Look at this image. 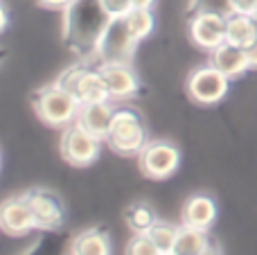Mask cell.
<instances>
[{
    "label": "cell",
    "instance_id": "cell-26",
    "mask_svg": "<svg viewBox=\"0 0 257 255\" xmlns=\"http://www.w3.org/2000/svg\"><path fill=\"white\" fill-rule=\"evenodd\" d=\"M36 3L41 5V7L45 9H54V12H63V9L68 7V5H72L75 0H36Z\"/></svg>",
    "mask_w": 257,
    "mask_h": 255
},
{
    "label": "cell",
    "instance_id": "cell-9",
    "mask_svg": "<svg viewBox=\"0 0 257 255\" xmlns=\"http://www.w3.org/2000/svg\"><path fill=\"white\" fill-rule=\"evenodd\" d=\"M140 41L131 34L124 18H111L102 41L97 45V63H131Z\"/></svg>",
    "mask_w": 257,
    "mask_h": 255
},
{
    "label": "cell",
    "instance_id": "cell-4",
    "mask_svg": "<svg viewBox=\"0 0 257 255\" xmlns=\"http://www.w3.org/2000/svg\"><path fill=\"white\" fill-rule=\"evenodd\" d=\"M136 158L142 179L154 181V183H163L176 176L183 163L181 147L169 138H151Z\"/></svg>",
    "mask_w": 257,
    "mask_h": 255
},
{
    "label": "cell",
    "instance_id": "cell-27",
    "mask_svg": "<svg viewBox=\"0 0 257 255\" xmlns=\"http://www.w3.org/2000/svg\"><path fill=\"white\" fill-rule=\"evenodd\" d=\"M246 52H248V59H250V68L257 70V41L250 45V48H246Z\"/></svg>",
    "mask_w": 257,
    "mask_h": 255
},
{
    "label": "cell",
    "instance_id": "cell-8",
    "mask_svg": "<svg viewBox=\"0 0 257 255\" xmlns=\"http://www.w3.org/2000/svg\"><path fill=\"white\" fill-rule=\"evenodd\" d=\"M25 197L32 212H34L39 230L63 228V224L68 219V206H66V199L57 190L48 188V185H32V188L25 190Z\"/></svg>",
    "mask_w": 257,
    "mask_h": 255
},
{
    "label": "cell",
    "instance_id": "cell-24",
    "mask_svg": "<svg viewBox=\"0 0 257 255\" xmlns=\"http://www.w3.org/2000/svg\"><path fill=\"white\" fill-rule=\"evenodd\" d=\"M104 9L108 12L111 18H124L128 12L133 9V3L131 0H102Z\"/></svg>",
    "mask_w": 257,
    "mask_h": 255
},
{
    "label": "cell",
    "instance_id": "cell-2",
    "mask_svg": "<svg viewBox=\"0 0 257 255\" xmlns=\"http://www.w3.org/2000/svg\"><path fill=\"white\" fill-rule=\"evenodd\" d=\"M79 99L61 86L57 79L50 84L41 86L34 95H32V111H34L36 120L48 129H66L68 124L77 122L79 115Z\"/></svg>",
    "mask_w": 257,
    "mask_h": 255
},
{
    "label": "cell",
    "instance_id": "cell-7",
    "mask_svg": "<svg viewBox=\"0 0 257 255\" xmlns=\"http://www.w3.org/2000/svg\"><path fill=\"white\" fill-rule=\"evenodd\" d=\"M232 79H228L221 70H217L214 66L205 63L199 66L187 75L185 79V93L196 106H217L230 93Z\"/></svg>",
    "mask_w": 257,
    "mask_h": 255
},
{
    "label": "cell",
    "instance_id": "cell-23",
    "mask_svg": "<svg viewBox=\"0 0 257 255\" xmlns=\"http://www.w3.org/2000/svg\"><path fill=\"white\" fill-rule=\"evenodd\" d=\"M201 12L230 16L232 0H187V16H190V14H201Z\"/></svg>",
    "mask_w": 257,
    "mask_h": 255
},
{
    "label": "cell",
    "instance_id": "cell-22",
    "mask_svg": "<svg viewBox=\"0 0 257 255\" xmlns=\"http://www.w3.org/2000/svg\"><path fill=\"white\" fill-rule=\"evenodd\" d=\"M122 255H163L147 233H131L122 246Z\"/></svg>",
    "mask_w": 257,
    "mask_h": 255
},
{
    "label": "cell",
    "instance_id": "cell-10",
    "mask_svg": "<svg viewBox=\"0 0 257 255\" xmlns=\"http://www.w3.org/2000/svg\"><path fill=\"white\" fill-rule=\"evenodd\" d=\"M0 230L7 237H14V239L25 237V235L39 230L25 192L12 194V197H7L3 201V206H0Z\"/></svg>",
    "mask_w": 257,
    "mask_h": 255
},
{
    "label": "cell",
    "instance_id": "cell-30",
    "mask_svg": "<svg viewBox=\"0 0 257 255\" xmlns=\"http://www.w3.org/2000/svg\"><path fill=\"white\" fill-rule=\"evenodd\" d=\"M255 21H257V12H255Z\"/></svg>",
    "mask_w": 257,
    "mask_h": 255
},
{
    "label": "cell",
    "instance_id": "cell-20",
    "mask_svg": "<svg viewBox=\"0 0 257 255\" xmlns=\"http://www.w3.org/2000/svg\"><path fill=\"white\" fill-rule=\"evenodd\" d=\"M124 23H126L128 30H131V34L142 43L145 39H149V36L154 34V30H156V14H154V9L133 7L131 12L124 16Z\"/></svg>",
    "mask_w": 257,
    "mask_h": 255
},
{
    "label": "cell",
    "instance_id": "cell-14",
    "mask_svg": "<svg viewBox=\"0 0 257 255\" xmlns=\"http://www.w3.org/2000/svg\"><path fill=\"white\" fill-rule=\"evenodd\" d=\"M208 63L214 66L217 70H221L228 79H241L246 77V72H250V59L246 48H239V45L232 43H221L219 48H214L212 52H208Z\"/></svg>",
    "mask_w": 257,
    "mask_h": 255
},
{
    "label": "cell",
    "instance_id": "cell-17",
    "mask_svg": "<svg viewBox=\"0 0 257 255\" xmlns=\"http://www.w3.org/2000/svg\"><path fill=\"white\" fill-rule=\"evenodd\" d=\"M122 215H124L122 221H124L128 233H149L151 226L160 219V215L151 199H138V201L126 203Z\"/></svg>",
    "mask_w": 257,
    "mask_h": 255
},
{
    "label": "cell",
    "instance_id": "cell-25",
    "mask_svg": "<svg viewBox=\"0 0 257 255\" xmlns=\"http://www.w3.org/2000/svg\"><path fill=\"white\" fill-rule=\"evenodd\" d=\"M232 12L250 14V16H255V12H257V0H232Z\"/></svg>",
    "mask_w": 257,
    "mask_h": 255
},
{
    "label": "cell",
    "instance_id": "cell-13",
    "mask_svg": "<svg viewBox=\"0 0 257 255\" xmlns=\"http://www.w3.org/2000/svg\"><path fill=\"white\" fill-rule=\"evenodd\" d=\"M217 221H219V206L210 192L199 190V192H192L190 197L183 201L181 224L192 226V228L210 230V233H212Z\"/></svg>",
    "mask_w": 257,
    "mask_h": 255
},
{
    "label": "cell",
    "instance_id": "cell-19",
    "mask_svg": "<svg viewBox=\"0 0 257 255\" xmlns=\"http://www.w3.org/2000/svg\"><path fill=\"white\" fill-rule=\"evenodd\" d=\"M212 244H214V239L210 235V230L192 228V226L181 224L172 255H201L208 251Z\"/></svg>",
    "mask_w": 257,
    "mask_h": 255
},
{
    "label": "cell",
    "instance_id": "cell-16",
    "mask_svg": "<svg viewBox=\"0 0 257 255\" xmlns=\"http://www.w3.org/2000/svg\"><path fill=\"white\" fill-rule=\"evenodd\" d=\"M68 255H113L111 235L106 228L86 226L72 237Z\"/></svg>",
    "mask_w": 257,
    "mask_h": 255
},
{
    "label": "cell",
    "instance_id": "cell-12",
    "mask_svg": "<svg viewBox=\"0 0 257 255\" xmlns=\"http://www.w3.org/2000/svg\"><path fill=\"white\" fill-rule=\"evenodd\" d=\"M108 88V97L115 104L131 102L140 95V77L131 63H97Z\"/></svg>",
    "mask_w": 257,
    "mask_h": 255
},
{
    "label": "cell",
    "instance_id": "cell-3",
    "mask_svg": "<svg viewBox=\"0 0 257 255\" xmlns=\"http://www.w3.org/2000/svg\"><path fill=\"white\" fill-rule=\"evenodd\" d=\"M149 140L151 131L145 113L133 106H117L115 120H113V126L106 138L108 149L122 158H131L138 156Z\"/></svg>",
    "mask_w": 257,
    "mask_h": 255
},
{
    "label": "cell",
    "instance_id": "cell-29",
    "mask_svg": "<svg viewBox=\"0 0 257 255\" xmlns=\"http://www.w3.org/2000/svg\"><path fill=\"white\" fill-rule=\"evenodd\" d=\"M201 255H226V253H223L221 244H219V242H214V244H212V246H210V248H208V251H205V253H201Z\"/></svg>",
    "mask_w": 257,
    "mask_h": 255
},
{
    "label": "cell",
    "instance_id": "cell-1",
    "mask_svg": "<svg viewBox=\"0 0 257 255\" xmlns=\"http://www.w3.org/2000/svg\"><path fill=\"white\" fill-rule=\"evenodd\" d=\"M108 23H111V16L104 9L102 0H75L63 9V43L75 57L84 59V61L95 59L97 45L106 32Z\"/></svg>",
    "mask_w": 257,
    "mask_h": 255
},
{
    "label": "cell",
    "instance_id": "cell-6",
    "mask_svg": "<svg viewBox=\"0 0 257 255\" xmlns=\"http://www.w3.org/2000/svg\"><path fill=\"white\" fill-rule=\"evenodd\" d=\"M57 81L61 86H66L79 104H93V102H104L108 97V88L104 81L102 72L97 66H88L84 59H79L77 63L68 66L61 75L57 77Z\"/></svg>",
    "mask_w": 257,
    "mask_h": 255
},
{
    "label": "cell",
    "instance_id": "cell-11",
    "mask_svg": "<svg viewBox=\"0 0 257 255\" xmlns=\"http://www.w3.org/2000/svg\"><path fill=\"white\" fill-rule=\"evenodd\" d=\"M226 18L221 14H190L187 16V34L190 41L203 52H212L221 43H226Z\"/></svg>",
    "mask_w": 257,
    "mask_h": 255
},
{
    "label": "cell",
    "instance_id": "cell-18",
    "mask_svg": "<svg viewBox=\"0 0 257 255\" xmlns=\"http://www.w3.org/2000/svg\"><path fill=\"white\" fill-rule=\"evenodd\" d=\"M226 41L239 48H250L257 41V21L250 14L232 12L226 18Z\"/></svg>",
    "mask_w": 257,
    "mask_h": 255
},
{
    "label": "cell",
    "instance_id": "cell-21",
    "mask_svg": "<svg viewBox=\"0 0 257 255\" xmlns=\"http://www.w3.org/2000/svg\"><path fill=\"white\" fill-rule=\"evenodd\" d=\"M178 228H181V224H174V221L163 219V217H160V219L151 226V230L147 235H149L151 242L158 246L160 253L172 255L174 244H176V237H178Z\"/></svg>",
    "mask_w": 257,
    "mask_h": 255
},
{
    "label": "cell",
    "instance_id": "cell-15",
    "mask_svg": "<svg viewBox=\"0 0 257 255\" xmlns=\"http://www.w3.org/2000/svg\"><path fill=\"white\" fill-rule=\"evenodd\" d=\"M117 106L113 99H104V102H93V104H81L79 115H77V124H81L86 131H90L93 136L102 138L106 143L108 131L115 120Z\"/></svg>",
    "mask_w": 257,
    "mask_h": 255
},
{
    "label": "cell",
    "instance_id": "cell-28",
    "mask_svg": "<svg viewBox=\"0 0 257 255\" xmlns=\"http://www.w3.org/2000/svg\"><path fill=\"white\" fill-rule=\"evenodd\" d=\"M131 3H133V7H140V9H154L158 0H131Z\"/></svg>",
    "mask_w": 257,
    "mask_h": 255
},
{
    "label": "cell",
    "instance_id": "cell-5",
    "mask_svg": "<svg viewBox=\"0 0 257 255\" xmlns=\"http://www.w3.org/2000/svg\"><path fill=\"white\" fill-rule=\"evenodd\" d=\"M104 140L86 131L81 124L72 122L66 129H61V138H59V158L72 170H88L99 161L104 149Z\"/></svg>",
    "mask_w": 257,
    "mask_h": 255
}]
</instances>
